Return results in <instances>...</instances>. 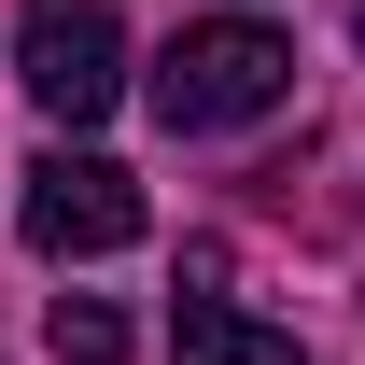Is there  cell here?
I'll return each instance as SVG.
<instances>
[{"label": "cell", "mask_w": 365, "mask_h": 365, "mask_svg": "<svg viewBox=\"0 0 365 365\" xmlns=\"http://www.w3.org/2000/svg\"><path fill=\"white\" fill-rule=\"evenodd\" d=\"M281 98H295V43H281L267 14L169 29V56H155V113H169L182 140H225V127H253V113H281Z\"/></svg>", "instance_id": "cell-1"}, {"label": "cell", "mask_w": 365, "mask_h": 365, "mask_svg": "<svg viewBox=\"0 0 365 365\" xmlns=\"http://www.w3.org/2000/svg\"><path fill=\"white\" fill-rule=\"evenodd\" d=\"M14 85L43 98L56 127H98V113L127 98V29H113V0H29V14H14Z\"/></svg>", "instance_id": "cell-2"}, {"label": "cell", "mask_w": 365, "mask_h": 365, "mask_svg": "<svg viewBox=\"0 0 365 365\" xmlns=\"http://www.w3.org/2000/svg\"><path fill=\"white\" fill-rule=\"evenodd\" d=\"M14 211H29V253L85 267V253H127V239H140V182L113 169V155H71V140H56L43 169H29V197H14Z\"/></svg>", "instance_id": "cell-3"}, {"label": "cell", "mask_w": 365, "mask_h": 365, "mask_svg": "<svg viewBox=\"0 0 365 365\" xmlns=\"http://www.w3.org/2000/svg\"><path fill=\"white\" fill-rule=\"evenodd\" d=\"M169 351H182V365H309L295 337H281V323H253L239 295H211V281H197V295L169 309Z\"/></svg>", "instance_id": "cell-4"}, {"label": "cell", "mask_w": 365, "mask_h": 365, "mask_svg": "<svg viewBox=\"0 0 365 365\" xmlns=\"http://www.w3.org/2000/svg\"><path fill=\"white\" fill-rule=\"evenodd\" d=\"M43 337H56V365H127V309L113 295H56Z\"/></svg>", "instance_id": "cell-5"}, {"label": "cell", "mask_w": 365, "mask_h": 365, "mask_svg": "<svg viewBox=\"0 0 365 365\" xmlns=\"http://www.w3.org/2000/svg\"><path fill=\"white\" fill-rule=\"evenodd\" d=\"M351 43H365V0H351Z\"/></svg>", "instance_id": "cell-6"}]
</instances>
